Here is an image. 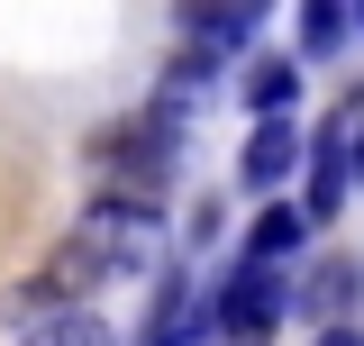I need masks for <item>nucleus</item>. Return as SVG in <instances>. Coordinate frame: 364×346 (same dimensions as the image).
I'll return each mask as SVG.
<instances>
[{
	"mask_svg": "<svg viewBox=\"0 0 364 346\" xmlns=\"http://www.w3.org/2000/svg\"><path fill=\"white\" fill-rule=\"evenodd\" d=\"M301 246H310V219L291 210V201H273V210L255 219V237H246V264H273V273H282V256H301Z\"/></svg>",
	"mask_w": 364,
	"mask_h": 346,
	"instance_id": "6e6552de",
	"label": "nucleus"
},
{
	"mask_svg": "<svg viewBox=\"0 0 364 346\" xmlns=\"http://www.w3.org/2000/svg\"><path fill=\"white\" fill-rule=\"evenodd\" d=\"M200 337H210V301H200L182 273H164V301L146 319V346H200Z\"/></svg>",
	"mask_w": 364,
	"mask_h": 346,
	"instance_id": "0eeeda50",
	"label": "nucleus"
},
{
	"mask_svg": "<svg viewBox=\"0 0 364 346\" xmlns=\"http://www.w3.org/2000/svg\"><path fill=\"white\" fill-rule=\"evenodd\" d=\"M182 28H191L200 46H246V37H255V9H191Z\"/></svg>",
	"mask_w": 364,
	"mask_h": 346,
	"instance_id": "f8f14e48",
	"label": "nucleus"
},
{
	"mask_svg": "<svg viewBox=\"0 0 364 346\" xmlns=\"http://www.w3.org/2000/svg\"><path fill=\"white\" fill-rule=\"evenodd\" d=\"M301 155H310V146H301V128H291V119H255V137H246V182H255V192H273V182H291V164H301Z\"/></svg>",
	"mask_w": 364,
	"mask_h": 346,
	"instance_id": "423d86ee",
	"label": "nucleus"
},
{
	"mask_svg": "<svg viewBox=\"0 0 364 346\" xmlns=\"http://www.w3.org/2000/svg\"><path fill=\"white\" fill-rule=\"evenodd\" d=\"M291 91H301V73H291L282 55L246 64V110H255V119H291Z\"/></svg>",
	"mask_w": 364,
	"mask_h": 346,
	"instance_id": "9d476101",
	"label": "nucleus"
},
{
	"mask_svg": "<svg viewBox=\"0 0 364 346\" xmlns=\"http://www.w3.org/2000/svg\"><path fill=\"white\" fill-rule=\"evenodd\" d=\"M82 164L100 173L109 201H164V182H173V119H164V110L119 119V128H100L82 146Z\"/></svg>",
	"mask_w": 364,
	"mask_h": 346,
	"instance_id": "f257e3e1",
	"label": "nucleus"
},
{
	"mask_svg": "<svg viewBox=\"0 0 364 346\" xmlns=\"http://www.w3.org/2000/svg\"><path fill=\"white\" fill-rule=\"evenodd\" d=\"M301 292H310V310H318V319H328V328H337V310L355 301V264H318V273H310V283H301Z\"/></svg>",
	"mask_w": 364,
	"mask_h": 346,
	"instance_id": "9b49d317",
	"label": "nucleus"
},
{
	"mask_svg": "<svg viewBox=\"0 0 364 346\" xmlns=\"http://www.w3.org/2000/svg\"><path fill=\"white\" fill-rule=\"evenodd\" d=\"M18 346H119V328H109L100 310H64V319H37V328H18Z\"/></svg>",
	"mask_w": 364,
	"mask_h": 346,
	"instance_id": "1a4fd4ad",
	"label": "nucleus"
},
{
	"mask_svg": "<svg viewBox=\"0 0 364 346\" xmlns=\"http://www.w3.org/2000/svg\"><path fill=\"white\" fill-rule=\"evenodd\" d=\"M282 310H291V283H282L273 264H246V256H237V273L210 292V328H219L228 346H255Z\"/></svg>",
	"mask_w": 364,
	"mask_h": 346,
	"instance_id": "39448f33",
	"label": "nucleus"
},
{
	"mask_svg": "<svg viewBox=\"0 0 364 346\" xmlns=\"http://www.w3.org/2000/svg\"><path fill=\"white\" fill-rule=\"evenodd\" d=\"M91 283H109V264L91 256L82 237H64V246H55L37 273H18V283H9V319H18V310H28V328H37V319H64V310L82 301Z\"/></svg>",
	"mask_w": 364,
	"mask_h": 346,
	"instance_id": "20e7f679",
	"label": "nucleus"
},
{
	"mask_svg": "<svg viewBox=\"0 0 364 346\" xmlns=\"http://www.w3.org/2000/svg\"><path fill=\"white\" fill-rule=\"evenodd\" d=\"M301 46H310V55L346 46V19H337V9H301Z\"/></svg>",
	"mask_w": 364,
	"mask_h": 346,
	"instance_id": "ddd939ff",
	"label": "nucleus"
},
{
	"mask_svg": "<svg viewBox=\"0 0 364 346\" xmlns=\"http://www.w3.org/2000/svg\"><path fill=\"white\" fill-rule=\"evenodd\" d=\"M310 346H364V337H355V328H318Z\"/></svg>",
	"mask_w": 364,
	"mask_h": 346,
	"instance_id": "4468645a",
	"label": "nucleus"
},
{
	"mask_svg": "<svg viewBox=\"0 0 364 346\" xmlns=\"http://www.w3.org/2000/svg\"><path fill=\"white\" fill-rule=\"evenodd\" d=\"M73 237H82L109 273H146V264L164 256V219H155V201H109V192H91V210H82Z\"/></svg>",
	"mask_w": 364,
	"mask_h": 346,
	"instance_id": "f03ea898",
	"label": "nucleus"
},
{
	"mask_svg": "<svg viewBox=\"0 0 364 346\" xmlns=\"http://www.w3.org/2000/svg\"><path fill=\"white\" fill-rule=\"evenodd\" d=\"M355 146H364V100H337V110L318 119V137H310V201H301L310 228H328L337 201L355 192Z\"/></svg>",
	"mask_w": 364,
	"mask_h": 346,
	"instance_id": "7ed1b4c3",
	"label": "nucleus"
}]
</instances>
